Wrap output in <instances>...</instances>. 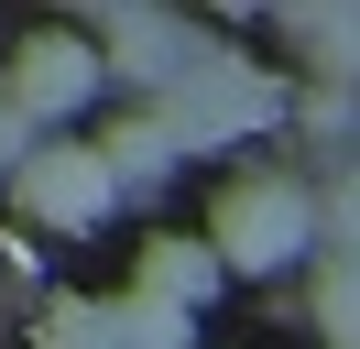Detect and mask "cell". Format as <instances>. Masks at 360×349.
Segmentation results:
<instances>
[{
  "label": "cell",
  "instance_id": "obj_1",
  "mask_svg": "<svg viewBox=\"0 0 360 349\" xmlns=\"http://www.w3.org/2000/svg\"><path fill=\"white\" fill-rule=\"evenodd\" d=\"M219 251L229 262H284V251H306V196H295V174H240V186L219 196Z\"/></svg>",
  "mask_w": 360,
  "mask_h": 349
},
{
  "label": "cell",
  "instance_id": "obj_2",
  "mask_svg": "<svg viewBox=\"0 0 360 349\" xmlns=\"http://www.w3.org/2000/svg\"><path fill=\"white\" fill-rule=\"evenodd\" d=\"M88 87H98V55H88V44L33 33L22 55H11V77H0V109H11V120H66Z\"/></svg>",
  "mask_w": 360,
  "mask_h": 349
},
{
  "label": "cell",
  "instance_id": "obj_3",
  "mask_svg": "<svg viewBox=\"0 0 360 349\" xmlns=\"http://www.w3.org/2000/svg\"><path fill=\"white\" fill-rule=\"evenodd\" d=\"M22 208H44V218H98V208H110L98 153H33V164H22Z\"/></svg>",
  "mask_w": 360,
  "mask_h": 349
},
{
  "label": "cell",
  "instance_id": "obj_4",
  "mask_svg": "<svg viewBox=\"0 0 360 349\" xmlns=\"http://www.w3.org/2000/svg\"><path fill=\"white\" fill-rule=\"evenodd\" d=\"M98 77H131V87H175V77H186V33H175V22H153V11L110 22V65H98Z\"/></svg>",
  "mask_w": 360,
  "mask_h": 349
},
{
  "label": "cell",
  "instance_id": "obj_5",
  "mask_svg": "<svg viewBox=\"0 0 360 349\" xmlns=\"http://www.w3.org/2000/svg\"><path fill=\"white\" fill-rule=\"evenodd\" d=\"M142 284H153L164 317H175V305H197L207 284H219V251H197V240H153V251H142ZM153 295H142V305H153Z\"/></svg>",
  "mask_w": 360,
  "mask_h": 349
},
{
  "label": "cell",
  "instance_id": "obj_6",
  "mask_svg": "<svg viewBox=\"0 0 360 349\" xmlns=\"http://www.w3.org/2000/svg\"><path fill=\"white\" fill-rule=\"evenodd\" d=\"M306 229H328V240H338V262H360V164H338V174H328V208H306Z\"/></svg>",
  "mask_w": 360,
  "mask_h": 349
},
{
  "label": "cell",
  "instance_id": "obj_7",
  "mask_svg": "<svg viewBox=\"0 0 360 349\" xmlns=\"http://www.w3.org/2000/svg\"><path fill=\"white\" fill-rule=\"evenodd\" d=\"M11 153H22V120H11V109H0V164H11Z\"/></svg>",
  "mask_w": 360,
  "mask_h": 349
}]
</instances>
